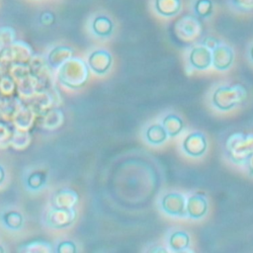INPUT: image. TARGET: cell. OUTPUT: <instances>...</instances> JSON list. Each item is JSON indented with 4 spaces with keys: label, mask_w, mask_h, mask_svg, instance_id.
<instances>
[{
    "label": "cell",
    "mask_w": 253,
    "mask_h": 253,
    "mask_svg": "<svg viewBox=\"0 0 253 253\" xmlns=\"http://www.w3.org/2000/svg\"><path fill=\"white\" fill-rule=\"evenodd\" d=\"M5 71H7V67L0 63V78H1V76H2V75H4V74L6 73Z\"/></svg>",
    "instance_id": "cell-39"
},
{
    "label": "cell",
    "mask_w": 253,
    "mask_h": 253,
    "mask_svg": "<svg viewBox=\"0 0 253 253\" xmlns=\"http://www.w3.org/2000/svg\"><path fill=\"white\" fill-rule=\"evenodd\" d=\"M16 94H17V85L15 80L8 73H5L0 78V95L13 96Z\"/></svg>",
    "instance_id": "cell-31"
},
{
    "label": "cell",
    "mask_w": 253,
    "mask_h": 253,
    "mask_svg": "<svg viewBox=\"0 0 253 253\" xmlns=\"http://www.w3.org/2000/svg\"><path fill=\"white\" fill-rule=\"evenodd\" d=\"M225 154L234 164L244 165L248 156L253 153V133H231L224 143Z\"/></svg>",
    "instance_id": "cell-3"
},
{
    "label": "cell",
    "mask_w": 253,
    "mask_h": 253,
    "mask_svg": "<svg viewBox=\"0 0 253 253\" xmlns=\"http://www.w3.org/2000/svg\"><path fill=\"white\" fill-rule=\"evenodd\" d=\"M155 11L163 17H173L182 9V0H154Z\"/></svg>",
    "instance_id": "cell-24"
},
{
    "label": "cell",
    "mask_w": 253,
    "mask_h": 253,
    "mask_svg": "<svg viewBox=\"0 0 253 253\" xmlns=\"http://www.w3.org/2000/svg\"><path fill=\"white\" fill-rule=\"evenodd\" d=\"M87 64L92 73L103 76L110 71L113 65V56L106 49H95L89 53Z\"/></svg>",
    "instance_id": "cell-10"
},
{
    "label": "cell",
    "mask_w": 253,
    "mask_h": 253,
    "mask_svg": "<svg viewBox=\"0 0 253 253\" xmlns=\"http://www.w3.org/2000/svg\"><path fill=\"white\" fill-rule=\"evenodd\" d=\"M60 93L57 91L55 86H53L48 90L38 91L33 97L24 102L35 111L38 117H40L47 110L60 104Z\"/></svg>",
    "instance_id": "cell-6"
},
{
    "label": "cell",
    "mask_w": 253,
    "mask_h": 253,
    "mask_svg": "<svg viewBox=\"0 0 253 253\" xmlns=\"http://www.w3.org/2000/svg\"><path fill=\"white\" fill-rule=\"evenodd\" d=\"M34 53L35 52L33 48L28 42L16 40L10 45L6 46L1 50L0 63L6 67L12 63L17 62L28 63Z\"/></svg>",
    "instance_id": "cell-5"
},
{
    "label": "cell",
    "mask_w": 253,
    "mask_h": 253,
    "mask_svg": "<svg viewBox=\"0 0 253 253\" xmlns=\"http://www.w3.org/2000/svg\"><path fill=\"white\" fill-rule=\"evenodd\" d=\"M24 216L18 211H6L0 215V223L9 231H19L24 226Z\"/></svg>",
    "instance_id": "cell-21"
},
{
    "label": "cell",
    "mask_w": 253,
    "mask_h": 253,
    "mask_svg": "<svg viewBox=\"0 0 253 253\" xmlns=\"http://www.w3.org/2000/svg\"><path fill=\"white\" fill-rule=\"evenodd\" d=\"M6 180V170L2 164H0V186L5 182Z\"/></svg>",
    "instance_id": "cell-38"
},
{
    "label": "cell",
    "mask_w": 253,
    "mask_h": 253,
    "mask_svg": "<svg viewBox=\"0 0 253 253\" xmlns=\"http://www.w3.org/2000/svg\"><path fill=\"white\" fill-rule=\"evenodd\" d=\"M208 149V139L204 132L193 131L186 135L182 142V150L190 157H201Z\"/></svg>",
    "instance_id": "cell-9"
},
{
    "label": "cell",
    "mask_w": 253,
    "mask_h": 253,
    "mask_svg": "<svg viewBox=\"0 0 253 253\" xmlns=\"http://www.w3.org/2000/svg\"><path fill=\"white\" fill-rule=\"evenodd\" d=\"M189 65L196 70H206L212 64L211 50L203 44L195 45L188 55Z\"/></svg>",
    "instance_id": "cell-11"
},
{
    "label": "cell",
    "mask_w": 253,
    "mask_h": 253,
    "mask_svg": "<svg viewBox=\"0 0 253 253\" xmlns=\"http://www.w3.org/2000/svg\"><path fill=\"white\" fill-rule=\"evenodd\" d=\"M173 32L179 42L182 43H191L200 38L203 33L202 21L195 14L185 15L176 21Z\"/></svg>",
    "instance_id": "cell-4"
},
{
    "label": "cell",
    "mask_w": 253,
    "mask_h": 253,
    "mask_svg": "<svg viewBox=\"0 0 253 253\" xmlns=\"http://www.w3.org/2000/svg\"><path fill=\"white\" fill-rule=\"evenodd\" d=\"M37 118L38 116L35 111L23 101L14 113L11 119V124L15 128L30 130L35 125Z\"/></svg>",
    "instance_id": "cell-12"
},
{
    "label": "cell",
    "mask_w": 253,
    "mask_h": 253,
    "mask_svg": "<svg viewBox=\"0 0 253 253\" xmlns=\"http://www.w3.org/2000/svg\"><path fill=\"white\" fill-rule=\"evenodd\" d=\"M151 252H166L167 250L162 248V247H156V248H153V249H150Z\"/></svg>",
    "instance_id": "cell-40"
},
{
    "label": "cell",
    "mask_w": 253,
    "mask_h": 253,
    "mask_svg": "<svg viewBox=\"0 0 253 253\" xmlns=\"http://www.w3.org/2000/svg\"><path fill=\"white\" fill-rule=\"evenodd\" d=\"M39 123L42 128L46 129V130H54L58 127H60L64 122V114L63 112L56 108L53 107L43 114H42L39 117Z\"/></svg>",
    "instance_id": "cell-16"
},
{
    "label": "cell",
    "mask_w": 253,
    "mask_h": 253,
    "mask_svg": "<svg viewBox=\"0 0 253 253\" xmlns=\"http://www.w3.org/2000/svg\"><path fill=\"white\" fill-rule=\"evenodd\" d=\"M79 201L76 191L68 188L57 190L51 197V207L60 209H74Z\"/></svg>",
    "instance_id": "cell-15"
},
{
    "label": "cell",
    "mask_w": 253,
    "mask_h": 253,
    "mask_svg": "<svg viewBox=\"0 0 253 253\" xmlns=\"http://www.w3.org/2000/svg\"><path fill=\"white\" fill-rule=\"evenodd\" d=\"M214 5L212 0H195L193 3L194 14L201 20L208 19L213 13Z\"/></svg>",
    "instance_id": "cell-28"
},
{
    "label": "cell",
    "mask_w": 253,
    "mask_h": 253,
    "mask_svg": "<svg viewBox=\"0 0 253 253\" xmlns=\"http://www.w3.org/2000/svg\"><path fill=\"white\" fill-rule=\"evenodd\" d=\"M249 58H250V61L253 63V44L249 49Z\"/></svg>",
    "instance_id": "cell-41"
},
{
    "label": "cell",
    "mask_w": 253,
    "mask_h": 253,
    "mask_svg": "<svg viewBox=\"0 0 253 253\" xmlns=\"http://www.w3.org/2000/svg\"><path fill=\"white\" fill-rule=\"evenodd\" d=\"M144 139L145 141L154 146L163 144L169 137L166 129L161 123H154L149 125L144 130Z\"/></svg>",
    "instance_id": "cell-20"
},
{
    "label": "cell",
    "mask_w": 253,
    "mask_h": 253,
    "mask_svg": "<svg viewBox=\"0 0 253 253\" xmlns=\"http://www.w3.org/2000/svg\"><path fill=\"white\" fill-rule=\"evenodd\" d=\"M212 66L218 71H225L230 68L234 61V51L231 46L220 42V43L211 50Z\"/></svg>",
    "instance_id": "cell-13"
},
{
    "label": "cell",
    "mask_w": 253,
    "mask_h": 253,
    "mask_svg": "<svg viewBox=\"0 0 253 253\" xmlns=\"http://www.w3.org/2000/svg\"><path fill=\"white\" fill-rule=\"evenodd\" d=\"M5 251V249H4V247L0 244V253H2V252H4Z\"/></svg>",
    "instance_id": "cell-42"
},
{
    "label": "cell",
    "mask_w": 253,
    "mask_h": 253,
    "mask_svg": "<svg viewBox=\"0 0 253 253\" xmlns=\"http://www.w3.org/2000/svg\"><path fill=\"white\" fill-rule=\"evenodd\" d=\"M77 212L74 209L50 207L44 213L43 223L51 229H63L74 223Z\"/></svg>",
    "instance_id": "cell-8"
},
{
    "label": "cell",
    "mask_w": 253,
    "mask_h": 253,
    "mask_svg": "<svg viewBox=\"0 0 253 253\" xmlns=\"http://www.w3.org/2000/svg\"><path fill=\"white\" fill-rule=\"evenodd\" d=\"M18 251L24 253H49L52 251V247L49 242L37 239L21 244L18 248Z\"/></svg>",
    "instance_id": "cell-26"
},
{
    "label": "cell",
    "mask_w": 253,
    "mask_h": 253,
    "mask_svg": "<svg viewBox=\"0 0 253 253\" xmlns=\"http://www.w3.org/2000/svg\"><path fill=\"white\" fill-rule=\"evenodd\" d=\"M7 73L15 80V82L19 81L26 75L31 73V68L28 63L25 62H17L12 63L7 66Z\"/></svg>",
    "instance_id": "cell-29"
},
{
    "label": "cell",
    "mask_w": 253,
    "mask_h": 253,
    "mask_svg": "<svg viewBox=\"0 0 253 253\" xmlns=\"http://www.w3.org/2000/svg\"><path fill=\"white\" fill-rule=\"evenodd\" d=\"M247 94V89L241 84H224L214 89L211 102L216 110L227 112L244 103Z\"/></svg>",
    "instance_id": "cell-2"
},
{
    "label": "cell",
    "mask_w": 253,
    "mask_h": 253,
    "mask_svg": "<svg viewBox=\"0 0 253 253\" xmlns=\"http://www.w3.org/2000/svg\"><path fill=\"white\" fill-rule=\"evenodd\" d=\"M74 53V50L66 45H56L53 46L48 53L46 54V60L48 65L52 69H57L59 66H61L64 62H66L68 59H70Z\"/></svg>",
    "instance_id": "cell-17"
},
{
    "label": "cell",
    "mask_w": 253,
    "mask_h": 253,
    "mask_svg": "<svg viewBox=\"0 0 253 253\" xmlns=\"http://www.w3.org/2000/svg\"><path fill=\"white\" fill-rule=\"evenodd\" d=\"M160 210L173 217L187 216V198L177 191H170L162 195L159 201Z\"/></svg>",
    "instance_id": "cell-7"
},
{
    "label": "cell",
    "mask_w": 253,
    "mask_h": 253,
    "mask_svg": "<svg viewBox=\"0 0 253 253\" xmlns=\"http://www.w3.org/2000/svg\"><path fill=\"white\" fill-rule=\"evenodd\" d=\"M39 21H40L41 25H42L44 27H49V26L53 25V23L55 22V16L50 11H43L41 13V15L39 17Z\"/></svg>",
    "instance_id": "cell-35"
},
{
    "label": "cell",
    "mask_w": 253,
    "mask_h": 253,
    "mask_svg": "<svg viewBox=\"0 0 253 253\" xmlns=\"http://www.w3.org/2000/svg\"><path fill=\"white\" fill-rule=\"evenodd\" d=\"M91 30L92 33L99 38H109L113 34L114 24L109 17L105 15H99L93 19Z\"/></svg>",
    "instance_id": "cell-22"
},
{
    "label": "cell",
    "mask_w": 253,
    "mask_h": 253,
    "mask_svg": "<svg viewBox=\"0 0 253 253\" xmlns=\"http://www.w3.org/2000/svg\"><path fill=\"white\" fill-rule=\"evenodd\" d=\"M190 243V235L182 229H175L167 236V245L173 252H184L188 250Z\"/></svg>",
    "instance_id": "cell-19"
},
{
    "label": "cell",
    "mask_w": 253,
    "mask_h": 253,
    "mask_svg": "<svg viewBox=\"0 0 253 253\" xmlns=\"http://www.w3.org/2000/svg\"><path fill=\"white\" fill-rule=\"evenodd\" d=\"M161 124L166 129L169 137H175L179 135L184 129V121L183 119L174 113L166 114L162 120Z\"/></svg>",
    "instance_id": "cell-23"
},
{
    "label": "cell",
    "mask_w": 253,
    "mask_h": 253,
    "mask_svg": "<svg viewBox=\"0 0 253 253\" xmlns=\"http://www.w3.org/2000/svg\"><path fill=\"white\" fill-rule=\"evenodd\" d=\"M230 6L239 12H252L253 0H229Z\"/></svg>",
    "instance_id": "cell-34"
},
{
    "label": "cell",
    "mask_w": 253,
    "mask_h": 253,
    "mask_svg": "<svg viewBox=\"0 0 253 253\" xmlns=\"http://www.w3.org/2000/svg\"><path fill=\"white\" fill-rule=\"evenodd\" d=\"M32 142V135L30 130H23L14 128V133L11 140V147L15 150H25Z\"/></svg>",
    "instance_id": "cell-27"
},
{
    "label": "cell",
    "mask_w": 253,
    "mask_h": 253,
    "mask_svg": "<svg viewBox=\"0 0 253 253\" xmlns=\"http://www.w3.org/2000/svg\"><path fill=\"white\" fill-rule=\"evenodd\" d=\"M54 251L57 253H75L77 252V246L72 240H60L55 245Z\"/></svg>",
    "instance_id": "cell-33"
},
{
    "label": "cell",
    "mask_w": 253,
    "mask_h": 253,
    "mask_svg": "<svg viewBox=\"0 0 253 253\" xmlns=\"http://www.w3.org/2000/svg\"><path fill=\"white\" fill-rule=\"evenodd\" d=\"M90 69L87 62L75 56L56 69V78L59 84L71 90L82 88L88 81Z\"/></svg>",
    "instance_id": "cell-1"
},
{
    "label": "cell",
    "mask_w": 253,
    "mask_h": 253,
    "mask_svg": "<svg viewBox=\"0 0 253 253\" xmlns=\"http://www.w3.org/2000/svg\"><path fill=\"white\" fill-rule=\"evenodd\" d=\"M244 165L246 166L247 168V171H248V174L250 176H253V153H251L248 158L246 159Z\"/></svg>",
    "instance_id": "cell-37"
},
{
    "label": "cell",
    "mask_w": 253,
    "mask_h": 253,
    "mask_svg": "<svg viewBox=\"0 0 253 253\" xmlns=\"http://www.w3.org/2000/svg\"><path fill=\"white\" fill-rule=\"evenodd\" d=\"M209 201L205 194L194 193L187 198V216L193 219H201L207 215Z\"/></svg>",
    "instance_id": "cell-14"
},
{
    "label": "cell",
    "mask_w": 253,
    "mask_h": 253,
    "mask_svg": "<svg viewBox=\"0 0 253 253\" xmlns=\"http://www.w3.org/2000/svg\"><path fill=\"white\" fill-rule=\"evenodd\" d=\"M219 43H220V42H219L216 38L211 37V36L205 37V38L201 41V44L207 46V47L210 48L211 50H212L214 47H216Z\"/></svg>",
    "instance_id": "cell-36"
},
{
    "label": "cell",
    "mask_w": 253,
    "mask_h": 253,
    "mask_svg": "<svg viewBox=\"0 0 253 253\" xmlns=\"http://www.w3.org/2000/svg\"><path fill=\"white\" fill-rule=\"evenodd\" d=\"M14 128L11 123L0 120V148H7L11 145Z\"/></svg>",
    "instance_id": "cell-30"
},
{
    "label": "cell",
    "mask_w": 253,
    "mask_h": 253,
    "mask_svg": "<svg viewBox=\"0 0 253 253\" xmlns=\"http://www.w3.org/2000/svg\"><path fill=\"white\" fill-rule=\"evenodd\" d=\"M16 85H17V95L23 101L30 99L38 91H40L38 79L32 72L26 75L25 77H23L22 79H20L19 81H17Z\"/></svg>",
    "instance_id": "cell-18"
},
{
    "label": "cell",
    "mask_w": 253,
    "mask_h": 253,
    "mask_svg": "<svg viewBox=\"0 0 253 253\" xmlns=\"http://www.w3.org/2000/svg\"><path fill=\"white\" fill-rule=\"evenodd\" d=\"M46 174L41 170L28 173L24 179L25 188L30 192H38L44 188L46 184Z\"/></svg>",
    "instance_id": "cell-25"
},
{
    "label": "cell",
    "mask_w": 253,
    "mask_h": 253,
    "mask_svg": "<svg viewBox=\"0 0 253 253\" xmlns=\"http://www.w3.org/2000/svg\"><path fill=\"white\" fill-rule=\"evenodd\" d=\"M16 41L15 30L11 27H0V52L3 48Z\"/></svg>",
    "instance_id": "cell-32"
}]
</instances>
